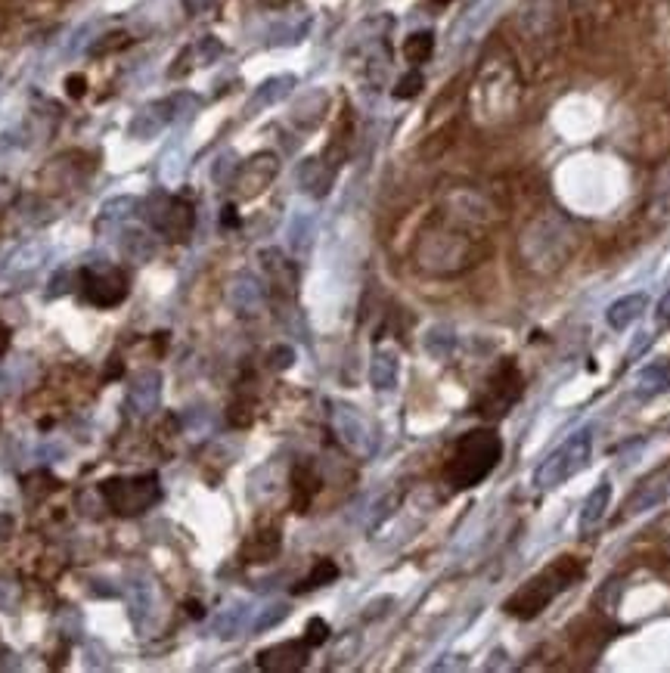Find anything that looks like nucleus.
<instances>
[{"label": "nucleus", "mask_w": 670, "mask_h": 673, "mask_svg": "<svg viewBox=\"0 0 670 673\" xmlns=\"http://www.w3.org/2000/svg\"><path fill=\"white\" fill-rule=\"evenodd\" d=\"M521 72L519 62L502 50H491L481 59V68L472 84V115L484 128H497L519 112Z\"/></svg>", "instance_id": "obj_1"}, {"label": "nucleus", "mask_w": 670, "mask_h": 673, "mask_svg": "<svg viewBox=\"0 0 670 673\" xmlns=\"http://www.w3.org/2000/svg\"><path fill=\"white\" fill-rule=\"evenodd\" d=\"M481 255H484V245L478 242L475 230H466L453 221L425 227L413 245L416 268L441 279L472 270L481 261Z\"/></svg>", "instance_id": "obj_2"}, {"label": "nucleus", "mask_w": 670, "mask_h": 673, "mask_svg": "<svg viewBox=\"0 0 670 673\" xmlns=\"http://www.w3.org/2000/svg\"><path fill=\"white\" fill-rule=\"evenodd\" d=\"M581 233L562 212H540L519 236V258L534 277H553L575 258Z\"/></svg>", "instance_id": "obj_3"}, {"label": "nucleus", "mask_w": 670, "mask_h": 673, "mask_svg": "<svg viewBox=\"0 0 670 673\" xmlns=\"http://www.w3.org/2000/svg\"><path fill=\"white\" fill-rule=\"evenodd\" d=\"M515 47L521 53V66L530 75L553 66L558 44H562V13L558 0H525L512 16Z\"/></svg>", "instance_id": "obj_4"}, {"label": "nucleus", "mask_w": 670, "mask_h": 673, "mask_svg": "<svg viewBox=\"0 0 670 673\" xmlns=\"http://www.w3.org/2000/svg\"><path fill=\"white\" fill-rule=\"evenodd\" d=\"M584 578V562L575 556H558L556 562H549L543 571H537L528 584H521L519 590L506 599V614L519 621H534L543 608H549L565 590L577 584Z\"/></svg>", "instance_id": "obj_5"}, {"label": "nucleus", "mask_w": 670, "mask_h": 673, "mask_svg": "<svg viewBox=\"0 0 670 673\" xmlns=\"http://www.w3.org/2000/svg\"><path fill=\"white\" fill-rule=\"evenodd\" d=\"M502 459V441L493 429L466 432L447 459L444 478L453 490H469L487 478Z\"/></svg>", "instance_id": "obj_6"}, {"label": "nucleus", "mask_w": 670, "mask_h": 673, "mask_svg": "<svg viewBox=\"0 0 670 673\" xmlns=\"http://www.w3.org/2000/svg\"><path fill=\"white\" fill-rule=\"evenodd\" d=\"M100 496L115 515L131 518L140 512H149L162 500V485H158L156 472L131 475V478H106L100 485Z\"/></svg>", "instance_id": "obj_7"}, {"label": "nucleus", "mask_w": 670, "mask_h": 673, "mask_svg": "<svg viewBox=\"0 0 670 673\" xmlns=\"http://www.w3.org/2000/svg\"><path fill=\"white\" fill-rule=\"evenodd\" d=\"M521 395H525V376H521L519 363L512 357H506L487 376L484 388H481L478 401H475V413L484 419H502L521 401Z\"/></svg>", "instance_id": "obj_8"}, {"label": "nucleus", "mask_w": 670, "mask_h": 673, "mask_svg": "<svg viewBox=\"0 0 670 673\" xmlns=\"http://www.w3.org/2000/svg\"><path fill=\"white\" fill-rule=\"evenodd\" d=\"M590 450H593V438L590 432H577L565 441L558 450L549 453L547 459L537 466L534 472V487L540 490H553L558 485H565L568 478H575L577 472H584L586 462H590Z\"/></svg>", "instance_id": "obj_9"}, {"label": "nucleus", "mask_w": 670, "mask_h": 673, "mask_svg": "<svg viewBox=\"0 0 670 673\" xmlns=\"http://www.w3.org/2000/svg\"><path fill=\"white\" fill-rule=\"evenodd\" d=\"M146 221L156 233H162L165 240L171 242H186L193 236L195 227V208L193 202L180 199V196H168V193H156L146 199L143 205Z\"/></svg>", "instance_id": "obj_10"}, {"label": "nucleus", "mask_w": 670, "mask_h": 673, "mask_svg": "<svg viewBox=\"0 0 670 673\" xmlns=\"http://www.w3.org/2000/svg\"><path fill=\"white\" fill-rule=\"evenodd\" d=\"M78 279H81V296L87 305L100 307V311H109V307L122 305L124 298H128L131 286H128V277H124L118 268H112V264H96V268H84L78 270Z\"/></svg>", "instance_id": "obj_11"}, {"label": "nucleus", "mask_w": 670, "mask_h": 673, "mask_svg": "<svg viewBox=\"0 0 670 673\" xmlns=\"http://www.w3.org/2000/svg\"><path fill=\"white\" fill-rule=\"evenodd\" d=\"M332 429L339 441L354 453V457H373L376 450V429L367 416L351 404H335L332 406Z\"/></svg>", "instance_id": "obj_12"}, {"label": "nucleus", "mask_w": 670, "mask_h": 673, "mask_svg": "<svg viewBox=\"0 0 670 673\" xmlns=\"http://www.w3.org/2000/svg\"><path fill=\"white\" fill-rule=\"evenodd\" d=\"M279 174V156L276 152H255L251 159H246L242 165H236L233 177H230V186H233V196L242 202L258 199Z\"/></svg>", "instance_id": "obj_13"}, {"label": "nucleus", "mask_w": 670, "mask_h": 673, "mask_svg": "<svg viewBox=\"0 0 670 673\" xmlns=\"http://www.w3.org/2000/svg\"><path fill=\"white\" fill-rule=\"evenodd\" d=\"M447 217L466 230H478V227H491L497 221V208L481 193H475V189H457L447 199Z\"/></svg>", "instance_id": "obj_14"}, {"label": "nucleus", "mask_w": 670, "mask_h": 673, "mask_svg": "<svg viewBox=\"0 0 670 673\" xmlns=\"http://www.w3.org/2000/svg\"><path fill=\"white\" fill-rule=\"evenodd\" d=\"M190 100H193V96L180 94V96H171V100L146 103V106L134 115V122H131V137H137V140L158 137L168 128V124H171L174 118L180 115V106H184V103H190Z\"/></svg>", "instance_id": "obj_15"}, {"label": "nucleus", "mask_w": 670, "mask_h": 673, "mask_svg": "<svg viewBox=\"0 0 670 673\" xmlns=\"http://www.w3.org/2000/svg\"><path fill=\"white\" fill-rule=\"evenodd\" d=\"M261 268L267 273V283H270V292H274L276 298H285L292 301L298 292V268L292 258H285L279 249H264L261 251Z\"/></svg>", "instance_id": "obj_16"}, {"label": "nucleus", "mask_w": 670, "mask_h": 673, "mask_svg": "<svg viewBox=\"0 0 670 673\" xmlns=\"http://www.w3.org/2000/svg\"><path fill=\"white\" fill-rule=\"evenodd\" d=\"M339 165H341V159L332 156V152H326V156H320V159H307V162H302V168H298V186H302L307 196H313V199H323L335 184Z\"/></svg>", "instance_id": "obj_17"}, {"label": "nucleus", "mask_w": 670, "mask_h": 673, "mask_svg": "<svg viewBox=\"0 0 670 673\" xmlns=\"http://www.w3.org/2000/svg\"><path fill=\"white\" fill-rule=\"evenodd\" d=\"M307 655H311V646L304 640L276 642L258 655V668L267 673H295L307 664Z\"/></svg>", "instance_id": "obj_18"}, {"label": "nucleus", "mask_w": 670, "mask_h": 673, "mask_svg": "<svg viewBox=\"0 0 670 673\" xmlns=\"http://www.w3.org/2000/svg\"><path fill=\"white\" fill-rule=\"evenodd\" d=\"M264 298H267V292L251 273H240V277L230 279L227 301L233 305L236 314H258L264 307Z\"/></svg>", "instance_id": "obj_19"}, {"label": "nucleus", "mask_w": 670, "mask_h": 673, "mask_svg": "<svg viewBox=\"0 0 670 673\" xmlns=\"http://www.w3.org/2000/svg\"><path fill=\"white\" fill-rule=\"evenodd\" d=\"M221 53H223V44L218 38H212V34L195 41L193 47H186V50L177 56V62L171 66V78H180V75L193 72V68H199V66H212V62L221 59Z\"/></svg>", "instance_id": "obj_20"}, {"label": "nucleus", "mask_w": 670, "mask_h": 673, "mask_svg": "<svg viewBox=\"0 0 670 673\" xmlns=\"http://www.w3.org/2000/svg\"><path fill=\"white\" fill-rule=\"evenodd\" d=\"M320 494V472L311 459H302L292 468V509L307 512Z\"/></svg>", "instance_id": "obj_21"}, {"label": "nucleus", "mask_w": 670, "mask_h": 673, "mask_svg": "<svg viewBox=\"0 0 670 673\" xmlns=\"http://www.w3.org/2000/svg\"><path fill=\"white\" fill-rule=\"evenodd\" d=\"M279 546H283V537H279L276 528H261L255 531L240 550V559L246 565H264V562H274L279 556Z\"/></svg>", "instance_id": "obj_22"}, {"label": "nucleus", "mask_w": 670, "mask_h": 673, "mask_svg": "<svg viewBox=\"0 0 670 673\" xmlns=\"http://www.w3.org/2000/svg\"><path fill=\"white\" fill-rule=\"evenodd\" d=\"M667 490H670V485H667V472L646 478L637 490H633L630 500H627L624 515H639V512H646V509H655L658 503H665Z\"/></svg>", "instance_id": "obj_23"}, {"label": "nucleus", "mask_w": 670, "mask_h": 673, "mask_svg": "<svg viewBox=\"0 0 670 673\" xmlns=\"http://www.w3.org/2000/svg\"><path fill=\"white\" fill-rule=\"evenodd\" d=\"M609 503H611V485H609V481H602L599 487L590 490V496H586L584 506H581V518H577V528H581V534H593V531L602 524L605 512H609Z\"/></svg>", "instance_id": "obj_24"}, {"label": "nucleus", "mask_w": 670, "mask_h": 673, "mask_svg": "<svg viewBox=\"0 0 670 673\" xmlns=\"http://www.w3.org/2000/svg\"><path fill=\"white\" fill-rule=\"evenodd\" d=\"M295 75H274V78H267L261 84V87L255 90V96H251L249 103V112H258V109H267V106H276V103H283L285 96L295 90Z\"/></svg>", "instance_id": "obj_25"}, {"label": "nucleus", "mask_w": 670, "mask_h": 673, "mask_svg": "<svg viewBox=\"0 0 670 673\" xmlns=\"http://www.w3.org/2000/svg\"><path fill=\"white\" fill-rule=\"evenodd\" d=\"M646 307H648V298L642 296V292H633V296H624L614 301L609 311H605V320H609L611 329H627L646 314Z\"/></svg>", "instance_id": "obj_26"}, {"label": "nucleus", "mask_w": 670, "mask_h": 673, "mask_svg": "<svg viewBox=\"0 0 670 673\" xmlns=\"http://www.w3.org/2000/svg\"><path fill=\"white\" fill-rule=\"evenodd\" d=\"M158 395H162V376L143 373L134 385H131L128 404H131V410H137V413H149V410H156Z\"/></svg>", "instance_id": "obj_27"}, {"label": "nucleus", "mask_w": 670, "mask_h": 673, "mask_svg": "<svg viewBox=\"0 0 670 673\" xmlns=\"http://www.w3.org/2000/svg\"><path fill=\"white\" fill-rule=\"evenodd\" d=\"M397 369H401V363H397L394 350H376L373 363H369V382H373V388H379V391L394 388Z\"/></svg>", "instance_id": "obj_28"}, {"label": "nucleus", "mask_w": 670, "mask_h": 673, "mask_svg": "<svg viewBox=\"0 0 670 673\" xmlns=\"http://www.w3.org/2000/svg\"><path fill=\"white\" fill-rule=\"evenodd\" d=\"M652 217H667L670 214V159L658 168L655 174V184H652Z\"/></svg>", "instance_id": "obj_29"}, {"label": "nucleus", "mask_w": 670, "mask_h": 673, "mask_svg": "<svg viewBox=\"0 0 670 673\" xmlns=\"http://www.w3.org/2000/svg\"><path fill=\"white\" fill-rule=\"evenodd\" d=\"M335 578H339V565H335L332 559H317V565H313V571L307 574V578H304L302 584H298L292 593H295V596H302V593L320 590V587L332 584Z\"/></svg>", "instance_id": "obj_30"}, {"label": "nucleus", "mask_w": 670, "mask_h": 673, "mask_svg": "<svg viewBox=\"0 0 670 673\" xmlns=\"http://www.w3.org/2000/svg\"><path fill=\"white\" fill-rule=\"evenodd\" d=\"M431 53H435V34L431 32H413L403 41V56L413 66H422L425 59H431Z\"/></svg>", "instance_id": "obj_31"}, {"label": "nucleus", "mask_w": 670, "mask_h": 673, "mask_svg": "<svg viewBox=\"0 0 670 673\" xmlns=\"http://www.w3.org/2000/svg\"><path fill=\"white\" fill-rule=\"evenodd\" d=\"M122 251L128 258H134V261H146V258H152V251H156V242H152L149 233H140V230H124Z\"/></svg>", "instance_id": "obj_32"}, {"label": "nucleus", "mask_w": 670, "mask_h": 673, "mask_svg": "<svg viewBox=\"0 0 670 673\" xmlns=\"http://www.w3.org/2000/svg\"><path fill=\"white\" fill-rule=\"evenodd\" d=\"M670 388V367L667 363H655V367L639 373V395H658Z\"/></svg>", "instance_id": "obj_33"}, {"label": "nucleus", "mask_w": 670, "mask_h": 673, "mask_svg": "<svg viewBox=\"0 0 670 673\" xmlns=\"http://www.w3.org/2000/svg\"><path fill=\"white\" fill-rule=\"evenodd\" d=\"M230 425H236V429H246L251 425V419H255V401H251L249 395H236V401L230 404Z\"/></svg>", "instance_id": "obj_34"}, {"label": "nucleus", "mask_w": 670, "mask_h": 673, "mask_svg": "<svg viewBox=\"0 0 670 673\" xmlns=\"http://www.w3.org/2000/svg\"><path fill=\"white\" fill-rule=\"evenodd\" d=\"M311 233H313V223H311V217L298 214L295 221H292V230H289L292 249H295L298 255H304V251L311 249Z\"/></svg>", "instance_id": "obj_35"}, {"label": "nucleus", "mask_w": 670, "mask_h": 673, "mask_svg": "<svg viewBox=\"0 0 670 673\" xmlns=\"http://www.w3.org/2000/svg\"><path fill=\"white\" fill-rule=\"evenodd\" d=\"M128 44H131V34L112 32V34H103L96 44H90V53H94V56H106L112 50H122V47H128Z\"/></svg>", "instance_id": "obj_36"}, {"label": "nucleus", "mask_w": 670, "mask_h": 673, "mask_svg": "<svg viewBox=\"0 0 670 673\" xmlns=\"http://www.w3.org/2000/svg\"><path fill=\"white\" fill-rule=\"evenodd\" d=\"M422 84H425V78H422V75H419L416 68H413V72H407L401 81L394 84V90H391V94H394L397 100H413V96L419 94V90H422Z\"/></svg>", "instance_id": "obj_37"}, {"label": "nucleus", "mask_w": 670, "mask_h": 673, "mask_svg": "<svg viewBox=\"0 0 670 673\" xmlns=\"http://www.w3.org/2000/svg\"><path fill=\"white\" fill-rule=\"evenodd\" d=\"M302 640H304L311 649L323 646V642L330 640V623H326L323 618H311V621H307V630H304Z\"/></svg>", "instance_id": "obj_38"}, {"label": "nucleus", "mask_w": 670, "mask_h": 673, "mask_svg": "<svg viewBox=\"0 0 670 673\" xmlns=\"http://www.w3.org/2000/svg\"><path fill=\"white\" fill-rule=\"evenodd\" d=\"M285 614H289V608H285V605H270L267 612H264L261 618L255 621V630H267V627H274V623L283 621Z\"/></svg>", "instance_id": "obj_39"}, {"label": "nucleus", "mask_w": 670, "mask_h": 673, "mask_svg": "<svg viewBox=\"0 0 670 673\" xmlns=\"http://www.w3.org/2000/svg\"><path fill=\"white\" fill-rule=\"evenodd\" d=\"M292 363H295V350H292V348L283 345V348L270 350V367H274V369H289Z\"/></svg>", "instance_id": "obj_40"}, {"label": "nucleus", "mask_w": 670, "mask_h": 673, "mask_svg": "<svg viewBox=\"0 0 670 673\" xmlns=\"http://www.w3.org/2000/svg\"><path fill=\"white\" fill-rule=\"evenodd\" d=\"M214 4H218V0H184V10L190 13V16H202V13H208Z\"/></svg>", "instance_id": "obj_41"}, {"label": "nucleus", "mask_w": 670, "mask_h": 673, "mask_svg": "<svg viewBox=\"0 0 670 673\" xmlns=\"http://www.w3.org/2000/svg\"><path fill=\"white\" fill-rule=\"evenodd\" d=\"M655 320H658L661 326H665V323H670V292H667L665 298L658 301V311H655Z\"/></svg>", "instance_id": "obj_42"}, {"label": "nucleus", "mask_w": 670, "mask_h": 673, "mask_svg": "<svg viewBox=\"0 0 670 673\" xmlns=\"http://www.w3.org/2000/svg\"><path fill=\"white\" fill-rule=\"evenodd\" d=\"M10 326H6L4 323V320H0V357H4L6 354V350H10Z\"/></svg>", "instance_id": "obj_43"}, {"label": "nucleus", "mask_w": 670, "mask_h": 673, "mask_svg": "<svg viewBox=\"0 0 670 673\" xmlns=\"http://www.w3.org/2000/svg\"><path fill=\"white\" fill-rule=\"evenodd\" d=\"M66 90H68V94H72V96H81V94H84V78H81V75H75V78H68V81H66Z\"/></svg>", "instance_id": "obj_44"}, {"label": "nucleus", "mask_w": 670, "mask_h": 673, "mask_svg": "<svg viewBox=\"0 0 670 673\" xmlns=\"http://www.w3.org/2000/svg\"><path fill=\"white\" fill-rule=\"evenodd\" d=\"M221 221H223V227H236V223H240V217H236V208H233V205L223 208V217H221Z\"/></svg>", "instance_id": "obj_45"}, {"label": "nucleus", "mask_w": 670, "mask_h": 673, "mask_svg": "<svg viewBox=\"0 0 670 673\" xmlns=\"http://www.w3.org/2000/svg\"><path fill=\"white\" fill-rule=\"evenodd\" d=\"M261 4H264V6H274V10H276V6H285L289 0H261Z\"/></svg>", "instance_id": "obj_46"}, {"label": "nucleus", "mask_w": 670, "mask_h": 673, "mask_svg": "<svg viewBox=\"0 0 670 673\" xmlns=\"http://www.w3.org/2000/svg\"><path fill=\"white\" fill-rule=\"evenodd\" d=\"M661 531H665V534L670 537V515L665 518V522H661Z\"/></svg>", "instance_id": "obj_47"}]
</instances>
